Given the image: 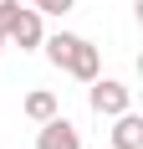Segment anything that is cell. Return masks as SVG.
I'll return each instance as SVG.
<instances>
[{
  "label": "cell",
  "mask_w": 143,
  "mask_h": 149,
  "mask_svg": "<svg viewBox=\"0 0 143 149\" xmlns=\"http://www.w3.org/2000/svg\"><path fill=\"white\" fill-rule=\"evenodd\" d=\"M36 149H82V134H77V123H67L61 113L41 123V134H36Z\"/></svg>",
  "instance_id": "cell-4"
},
{
  "label": "cell",
  "mask_w": 143,
  "mask_h": 149,
  "mask_svg": "<svg viewBox=\"0 0 143 149\" xmlns=\"http://www.w3.org/2000/svg\"><path fill=\"white\" fill-rule=\"evenodd\" d=\"M15 5H21V0H0V21H5V15H10Z\"/></svg>",
  "instance_id": "cell-8"
},
{
  "label": "cell",
  "mask_w": 143,
  "mask_h": 149,
  "mask_svg": "<svg viewBox=\"0 0 143 149\" xmlns=\"http://www.w3.org/2000/svg\"><path fill=\"white\" fill-rule=\"evenodd\" d=\"M61 72H72L77 82H92V77L102 72V57H97V46L87 41V36H77V41H72V52H67V62H61Z\"/></svg>",
  "instance_id": "cell-3"
},
{
  "label": "cell",
  "mask_w": 143,
  "mask_h": 149,
  "mask_svg": "<svg viewBox=\"0 0 143 149\" xmlns=\"http://www.w3.org/2000/svg\"><path fill=\"white\" fill-rule=\"evenodd\" d=\"M0 52H5V31H0Z\"/></svg>",
  "instance_id": "cell-9"
},
{
  "label": "cell",
  "mask_w": 143,
  "mask_h": 149,
  "mask_svg": "<svg viewBox=\"0 0 143 149\" xmlns=\"http://www.w3.org/2000/svg\"><path fill=\"white\" fill-rule=\"evenodd\" d=\"M31 5H36L41 15H67L72 5H77V0H31Z\"/></svg>",
  "instance_id": "cell-7"
},
{
  "label": "cell",
  "mask_w": 143,
  "mask_h": 149,
  "mask_svg": "<svg viewBox=\"0 0 143 149\" xmlns=\"http://www.w3.org/2000/svg\"><path fill=\"white\" fill-rule=\"evenodd\" d=\"M0 31H5V41H10V46H21V52H36L41 36H46L41 10H36V5H15V10L0 21Z\"/></svg>",
  "instance_id": "cell-1"
},
{
  "label": "cell",
  "mask_w": 143,
  "mask_h": 149,
  "mask_svg": "<svg viewBox=\"0 0 143 149\" xmlns=\"http://www.w3.org/2000/svg\"><path fill=\"white\" fill-rule=\"evenodd\" d=\"M56 113V93H46V88H36V93H26V118H36V123H46Z\"/></svg>",
  "instance_id": "cell-6"
},
{
  "label": "cell",
  "mask_w": 143,
  "mask_h": 149,
  "mask_svg": "<svg viewBox=\"0 0 143 149\" xmlns=\"http://www.w3.org/2000/svg\"><path fill=\"white\" fill-rule=\"evenodd\" d=\"M113 149H143V118L133 108H123L113 123Z\"/></svg>",
  "instance_id": "cell-5"
},
{
  "label": "cell",
  "mask_w": 143,
  "mask_h": 149,
  "mask_svg": "<svg viewBox=\"0 0 143 149\" xmlns=\"http://www.w3.org/2000/svg\"><path fill=\"white\" fill-rule=\"evenodd\" d=\"M87 103H92V113L97 118H118L123 108H133V88H123V82H113V77H92V93H87Z\"/></svg>",
  "instance_id": "cell-2"
}]
</instances>
